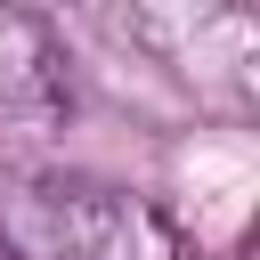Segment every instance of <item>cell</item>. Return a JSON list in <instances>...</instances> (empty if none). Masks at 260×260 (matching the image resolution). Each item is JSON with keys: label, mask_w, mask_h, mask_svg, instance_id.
<instances>
[{"label": "cell", "mask_w": 260, "mask_h": 260, "mask_svg": "<svg viewBox=\"0 0 260 260\" xmlns=\"http://www.w3.org/2000/svg\"><path fill=\"white\" fill-rule=\"evenodd\" d=\"M0 252L8 260H203L154 195L89 171H32L0 187Z\"/></svg>", "instance_id": "1"}, {"label": "cell", "mask_w": 260, "mask_h": 260, "mask_svg": "<svg viewBox=\"0 0 260 260\" xmlns=\"http://www.w3.org/2000/svg\"><path fill=\"white\" fill-rule=\"evenodd\" d=\"M73 106V57L57 24L24 0H0V122H57Z\"/></svg>", "instance_id": "2"}]
</instances>
